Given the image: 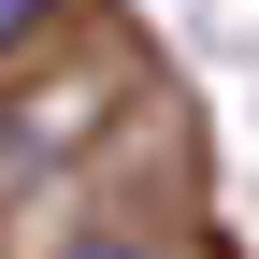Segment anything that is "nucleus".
<instances>
[{"mask_svg":"<svg viewBox=\"0 0 259 259\" xmlns=\"http://www.w3.org/2000/svg\"><path fill=\"white\" fill-rule=\"evenodd\" d=\"M87 259H130V245H87Z\"/></svg>","mask_w":259,"mask_h":259,"instance_id":"f03ea898","label":"nucleus"},{"mask_svg":"<svg viewBox=\"0 0 259 259\" xmlns=\"http://www.w3.org/2000/svg\"><path fill=\"white\" fill-rule=\"evenodd\" d=\"M44 15H58V0H0V58H15V44H29Z\"/></svg>","mask_w":259,"mask_h":259,"instance_id":"f257e3e1","label":"nucleus"}]
</instances>
